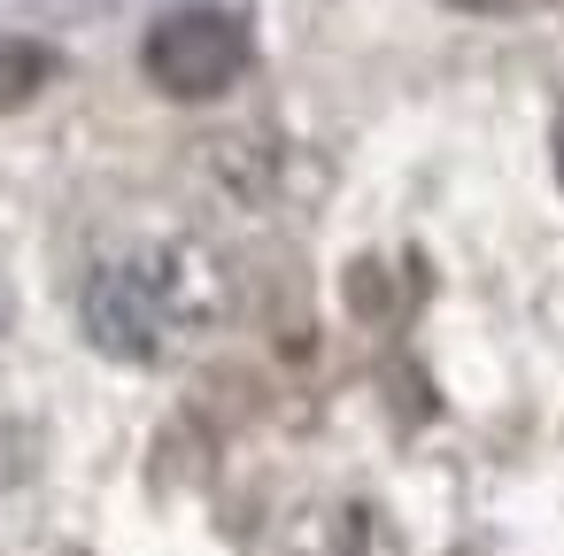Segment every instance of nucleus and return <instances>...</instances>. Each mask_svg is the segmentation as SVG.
<instances>
[{
  "mask_svg": "<svg viewBox=\"0 0 564 556\" xmlns=\"http://www.w3.org/2000/svg\"><path fill=\"white\" fill-rule=\"evenodd\" d=\"M209 309H217L209 271L186 248H132L101 263L86 286V332L124 363H163L209 325Z\"/></svg>",
  "mask_w": 564,
  "mask_h": 556,
  "instance_id": "1",
  "label": "nucleus"
},
{
  "mask_svg": "<svg viewBox=\"0 0 564 556\" xmlns=\"http://www.w3.org/2000/svg\"><path fill=\"white\" fill-rule=\"evenodd\" d=\"M240 63H248V32L232 17H217V9H178V17H163L148 32V78L163 94H178V101L225 94L240 78Z\"/></svg>",
  "mask_w": 564,
  "mask_h": 556,
  "instance_id": "2",
  "label": "nucleus"
},
{
  "mask_svg": "<svg viewBox=\"0 0 564 556\" xmlns=\"http://www.w3.org/2000/svg\"><path fill=\"white\" fill-rule=\"evenodd\" d=\"M47 47H32V40H0V109H24L40 86H47Z\"/></svg>",
  "mask_w": 564,
  "mask_h": 556,
  "instance_id": "3",
  "label": "nucleus"
},
{
  "mask_svg": "<svg viewBox=\"0 0 564 556\" xmlns=\"http://www.w3.org/2000/svg\"><path fill=\"white\" fill-rule=\"evenodd\" d=\"M456 9H479V17H510V9H525V0H456Z\"/></svg>",
  "mask_w": 564,
  "mask_h": 556,
  "instance_id": "4",
  "label": "nucleus"
},
{
  "mask_svg": "<svg viewBox=\"0 0 564 556\" xmlns=\"http://www.w3.org/2000/svg\"><path fill=\"white\" fill-rule=\"evenodd\" d=\"M556 178H564V124H556Z\"/></svg>",
  "mask_w": 564,
  "mask_h": 556,
  "instance_id": "5",
  "label": "nucleus"
}]
</instances>
